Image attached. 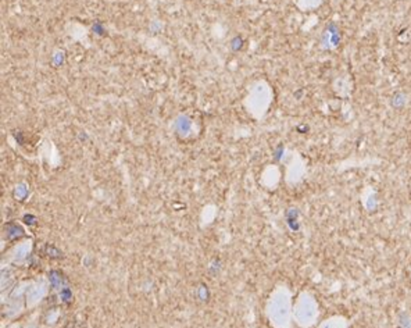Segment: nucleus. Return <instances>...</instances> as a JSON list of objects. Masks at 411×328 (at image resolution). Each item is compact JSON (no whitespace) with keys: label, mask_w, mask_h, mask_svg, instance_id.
<instances>
[{"label":"nucleus","mask_w":411,"mask_h":328,"mask_svg":"<svg viewBox=\"0 0 411 328\" xmlns=\"http://www.w3.org/2000/svg\"><path fill=\"white\" fill-rule=\"evenodd\" d=\"M407 98L409 96L406 93L402 92V91H397L390 96V106L393 109H403L407 103Z\"/></svg>","instance_id":"f257e3e1"}]
</instances>
